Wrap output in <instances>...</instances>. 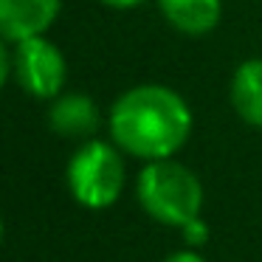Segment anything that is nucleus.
<instances>
[{
	"label": "nucleus",
	"mask_w": 262,
	"mask_h": 262,
	"mask_svg": "<svg viewBox=\"0 0 262 262\" xmlns=\"http://www.w3.org/2000/svg\"><path fill=\"white\" fill-rule=\"evenodd\" d=\"M99 3H104L107 9H116V12H130V9L141 6L144 0H99Z\"/></svg>",
	"instance_id": "obj_11"
},
{
	"label": "nucleus",
	"mask_w": 262,
	"mask_h": 262,
	"mask_svg": "<svg viewBox=\"0 0 262 262\" xmlns=\"http://www.w3.org/2000/svg\"><path fill=\"white\" fill-rule=\"evenodd\" d=\"M231 104L245 124L262 130V59H245L234 71Z\"/></svg>",
	"instance_id": "obj_8"
},
{
	"label": "nucleus",
	"mask_w": 262,
	"mask_h": 262,
	"mask_svg": "<svg viewBox=\"0 0 262 262\" xmlns=\"http://www.w3.org/2000/svg\"><path fill=\"white\" fill-rule=\"evenodd\" d=\"M124 186V164L116 147L104 141H88L71 155L68 189L82 206L104 209L116 203Z\"/></svg>",
	"instance_id": "obj_3"
},
{
	"label": "nucleus",
	"mask_w": 262,
	"mask_h": 262,
	"mask_svg": "<svg viewBox=\"0 0 262 262\" xmlns=\"http://www.w3.org/2000/svg\"><path fill=\"white\" fill-rule=\"evenodd\" d=\"M0 237H3V223H0Z\"/></svg>",
	"instance_id": "obj_13"
},
{
	"label": "nucleus",
	"mask_w": 262,
	"mask_h": 262,
	"mask_svg": "<svg viewBox=\"0 0 262 262\" xmlns=\"http://www.w3.org/2000/svg\"><path fill=\"white\" fill-rule=\"evenodd\" d=\"M12 62L20 88L34 99H57L62 93L68 62H65L59 46L51 42L46 34L17 42L12 51Z\"/></svg>",
	"instance_id": "obj_4"
},
{
	"label": "nucleus",
	"mask_w": 262,
	"mask_h": 262,
	"mask_svg": "<svg viewBox=\"0 0 262 262\" xmlns=\"http://www.w3.org/2000/svg\"><path fill=\"white\" fill-rule=\"evenodd\" d=\"M158 9L175 31L203 37L220 23L223 0H158Z\"/></svg>",
	"instance_id": "obj_7"
},
{
	"label": "nucleus",
	"mask_w": 262,
	"mask_h": 262,
	"mask_svg": "<svg viewBox=\"0 0 262 262\" xmlns=\"http://www.w3.org/2000/svg\"><path fill=\"white\" fill-rule=\"evenodd\" d=\"M48 124L65 138H88L99 127V110L88 93H65L54 99L48 110Z\"/></svg>",
	"instance_id": "obj_6"
},
{
	"label": "nucleus",
	"mask_w": 262,
	"mask_h": 262,
	"mask_svg": "<svg viewBox=\"0 0 262 262\" xmlns=\"http://www.w3.org/2000/svg\"><path fill=\"white\" fill-rule=\"evenodd\" d=\"M183 234H186V239L192 245H200V243H206V237H209V228H206V223L200 220V217H194L192 223L183 226Z\"/></svg>",
	"instance_id": "obj_9"
},
{
	"label": "nucleus",
	"mask_w": 262,
	"mask_h": 262,
	"mask_svg": "<svg viewBox=\"0 0 262 262\" xmlns=\"http://www.w3.org/2000/svg\"><path fill=\"white\" fill-rule=\"evenodd\" d=\"M192 133L186 99L166 85H138L110 107V136L116 147L144 161L172 158Z\"/></svg>",
	"instance_id": "obj_1"
},
{
	"label": "nucleus",
	"mask_w": 262,
	"mask_h": 262,
	"mask_svg": "<svg viewBox=\"0 0 262 262\" xmlns=\"http://www.w3.org/2000/svg\"><path fill=\"white\" fill-rule=\"evenodd\" d=\"M62 0H0V40L17 42L40 37L59 17Z\"/></svg>",
	"instance_id": "obj_5"
},
{
	"label": "nucleus",
	"mask_w": 262,
	"mask_h": 262,
	"mask_svg": "<svg viewBox=\"0 0 262 262\" xmlns=\"http://www.w3.org/2000/svg\"><path fill=\"white\" fill-rule=\"evenodd\" d=\"M138 200L158 223L183 228L200 214L203 186L198 175L178 161H149L138 175Z\"/></svg>",
	"instance_id": "obj_2"
},
{
	"label": "nucleus",
	"mask_w": 262,
	"mask_h": 262,
	"mask_svg": "<svg viewBox=\"0 0 262 262\" xmlns=\"http://www.w3.org/2000/svg\"><path fill=\"white\" fill-rule=\"evenodd\" d=\"M164 262H206V259L198 254H192V251H181V254L169 256V259H164Z\"/></svg>",
	"instance_id": "obj_12"
},
{
	"label": "nucleus",
	"mask_w": 262,
	"mask_h": 262,
	"mask_svg": "<svg viewBox=\"0 0 262 262\" xmlns=\"http://www.w3.org/2000/svg\"><path fill=\"white\" fill-rule=\"evenodd\" d=\"M9 74H14V62H12V54L6 48V40H0V91L9 82Z\"/></svg>",
	"instance_id": "obj_10"
}]
</instances>
